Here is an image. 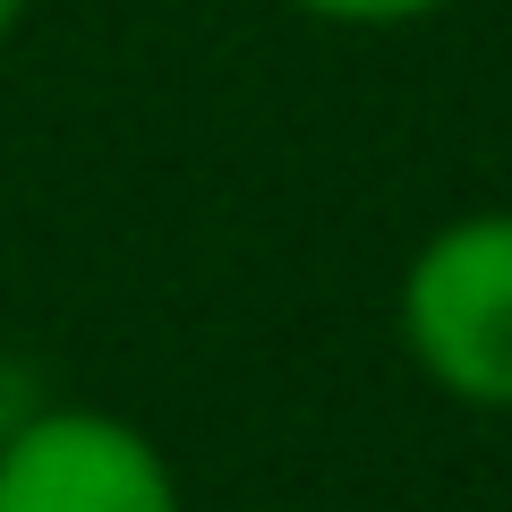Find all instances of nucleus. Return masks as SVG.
Listing matches in <instances>:
<instances>
[{
  "label": "nucleus",
  "mask_w": 512,
  "mask_h": 512,
  "mask_svg": "<svg viewBox=\"0 0 512 512\" xmlns=\"http://www.w3.org/2000/svg\"><path fill=\"white\" fill-rule=\"evenodd\" d=\"M291 9H308L325 26H410L427 9H444V0H291Z\"/></svg>",
  "instance_id": "obj_3"
},
{
  "label": "nucleus",
  "mask_w": 512,
  "mask_h": 512,
  "mask_svg": "<svg viewBox=\"0 0 512 512\" xmlns=\"http://www.w3.org/2000/svg\"><path fill=\"white\" fill-rule=\"evenodd\" d=\"M0 512H188L163 444L137 419L60 402L0 427Z\"/></svg>",
  "instance_id": "obj_2"
},
{
  "label": "nucleus",
  "mask_w": 512,
  "mask_h": 512,
  "mask_svg": "<svg viewBox=\"0 0 512 512\" xmlns=\"http://www.w3.org/2000/svg\"><path fill=\"white\" fill-rule=\"evenodd\" d=\"M18 18H26V0H0V43L18 35Z\"/></svg>",
  "instance_id": "obj_4"
},
{
  "label": "nucleus",
  "mask_w": 512,
  "mask_h": 512,
  "mask_svg": "<svg viewBox=\"0 0 512 512\" xmlns=\"http://www.w3.org/2000/svg\"><path fill=\"white\" fill-rule=\"evenodd\" d=\"M402 342L436 393L512 410V214H461L419 239L402 274Z\"/></svg>",
  "instance_id": "obj_1"
}]
</instances>
